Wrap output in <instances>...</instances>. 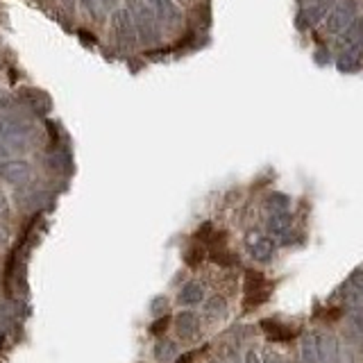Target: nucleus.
<instances>
[{
	"mask_svg": "<svg viewBox=\"0 0 363 363\" xmlns=\"http://www.w3.org/2000/svg\"><path fill=\"white\" fill-rule=\"evenodd\" d=\"M173 352H175V345L173 343H164V340H162V343H157V347H155V354L159 359H170L168 354H173Z\"/></svg>",
	"mask_w": 363,
	"mask_h": 363,
	"instance_id": "11",
	"label": "nucleus"
},
{
	"mask_svg": "<svg viewBox=\"0 0 363 363\" xmlns=\"http://www.w3.org/2000/svg\"><path fill=\"white\" fill-rule=\"evenodd\" d=\"M264 329L275 340H289L291 338V334L286 332V329H284L281 325H277V323H264Z\"/></svg>",
	"mask_w": 363,
	"mask_h": 363,
	"instance_id": "10",
	"label": "nucleus"
},
{
	"mask_svg": "<svg viewBox=\"0 0 363 363\" xmlns=\"http://www.w3.org/2000/svg\"><path fill=\"white\" fill-rule=\"evenodd\" d=\"M32 177V166L23 159H3L0 162V179L11 186H28Z\"/></svg>",
	"mask_w": 363,
	"mask_h": 363,
	"instance_id": "4",
	"label": "nucleus"
},
{
	"mask_svg": "<svg viewBox=\"0 0 363 363\" xmlns=\"http://www.w3.org/2000/svg\"><path fill=\"white\" fill-rule=\"evenodd\" d=\"M363 55V21H354L352 28L345 32L343 41V60L345 62H359Z\"/></svg>",
	"mask_w": 363,
	"mask_h": 363,
	"instance_id": "5",
	"label": "nucleus"
},
{
	"mask_svg": "<svg viewBox=\"0 0 363 363\" xmlns=\"http://www.w3.org/2000/svg\"><path fill=\"white\" fill-rule=\"evenodd\" d=\"M179 3H186V0H179Z\"/></svg>",
	"mask_w": 363,
	"mask_h": 363,
	"instance_id": "15",
	"label": "nucleus"
},
{
	"mask_svg": "<svg viewBox=\"0 0 363 363\" xmlns=\"http://www.w3.org/2000/svg\"><path fill=\"white\" fill-rule=\"evenodd\" d=\"M66 3H71V0H66Z\"/></svg>",
	"mask_w": 363,
	"mask_h": 363,
	"instance_id": "16",
	"label": "nucleus"
},
{
	"mask_svg": "<svg viewBox=\"0 0 363 363\" xmlns=\"http://www.w3.org/2000/svg\"><path fill=\"white\" fill-rule=\"evenodd\" d=\"M150 7L157 11V16L166 23H177L179 21V9L175 7L173 0H147Z\"/></svg>",
	"mask_w": 363,
	"mask_h": 363,
	"instance_id": "6",
	"label": "nucleus"
},
{
	"mask_svg": "<svg viewBox=\"0 0 363 363\" xmlns=\"http://www.w3.org/2000/svg\"><path fill=\"white\" fill-rule=\"evenodd\" d=\"M9 130H11V123H7V121H3V118H0V143H3V141L7 139Z\"/></svg>",
	"mask_w": 363,
	"mask_h": 363,
	"instance_id": "13",
	"label": "nucleus"
},
{
	"mask_svg": "<svg viewBox=\"0 0 363 363\" xmlns=\"http://www.w3.org/2000/svg\"><path fill=\"white\" fill-rule=\"evenodd\" d=\"M177 334L179 336H186V338H191L193 334H196V329H198V325H196V318H193V313H182L179 318H177Z\"/></svg>",
	"mask_w": 363,
	"mask_h": 363,
	"instance_id": "8",
	"label": "nucleus"
},
{
	"mask_svg": "<svg viewBox=\"0 0 363 363\" xmlns=\"http://www.w3.org/2000/svg\"><path fill=\"white\" fill-rule=\"evenodd\" d=\"M202 295H204V291H202L200 284L191 281V284H186L184 289H182V293H179V302H182V304H198V302L202 300Z\"/></svg>",
	"mask_w": 363,
	"mask_h": 363,
	"instance_id": "7",
	"label": "nucleus"
},
{
	"mask_svg": "<svg viewBox=\"0 0 363 363\" xmlns=\"http://www.w3.org/2000/svg\"><path fill=\"white\" fill-rule=\"evenodd\" d=\"M5 155H7V150H5V147H0V162L5 159Z\"/></svg>",
	"mask_w": 363,
	"mask_h": 363,
	"instance_id": "14",
	"label": "nucleus"
},
{
	"mask_svg": "<svg viewBox=\"0 0 363 363\" xmlns=\"http://www.w3.org/2000/svg\"><path fill=\"white\" fill-rule=\"evenodd\" d=\"M128 3V11L132 16V23L136 28L139 39L145 43H155L159 39V26H157V11L150 7L147 0H125Z\"/></svg>",
	"mask_w": 363,
	"mask_h": 363,
	"instance_id": "1",
	"label": "nucleus"
},
{
	"mask_svg": "<svg viewBox=\"0 0 363 363\" xmlns=\"http://www.w3.org/2000/svg\"><path fill=\"white\" fill-rule=\"evenodd\" d=\"M111 34H113V41L118 43V48H125V50L134 48L139 34H136V28L128 9H116L111 14Z\"/></svg>",
	"mask_w": 363,
	"mask_h": 363,
	"instance_id": "3",
	"label": "nucleus"
},
{
	"mask_svg": "<svg viewBox=\"0 0 363 363\" xmlns=\"http://www.w3.org/2000/svg\"><path fill=\"white\" fill-rule=\"evenodd\" d=\"M82 7L89 11V16L94 21H102L105 18V0H79Z\"/></svg>",
	"mask_w": 363,
	"mask_h": 363,
	"instance_id": "9",
	"label": "nucleus"
},
{
	"mask_svg": "<svg viewBox=\"0 0 363 363\" xmlns=\"http://www.w3.org/2000/svg\"><path fill=\"white\" fill-rule=\"evenodd\" d=\"M9 200H7V196H5V193L3 191H0V218H7V216H9Z\"/></svg>",
	"mask_w": 363,
	"mask_h": 363,
	"instance_id": "12",
	"label": "nucleus"
},
{
	"mask_svg": "<svg viewBox=\"0 0 363 363\" xmlns=\"http://www.w3.org/2000/svg\"><path fill=\"white\" fill-rule=\"evenodd\" d=\"M357 0H340V3L329 9L325 18V30L329 34H345L352 28V23L357 21Z\"/></svg>",
	"mask_w": 363,
	"mask_h": 363,
	"instance_id": "2",
	"label": "nucleus"
}]
</instances>
